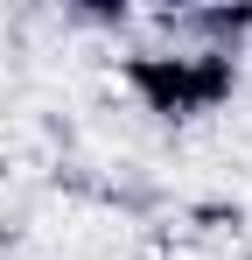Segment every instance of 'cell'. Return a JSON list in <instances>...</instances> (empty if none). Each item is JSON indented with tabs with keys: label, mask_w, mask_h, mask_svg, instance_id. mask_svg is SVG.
<instances>
[{
	"label": "cell",
	"mask_w": 252,
	"mask_h": 260,
	"mask_svg": "<svg viewBox=\"0 0 252 260\" xmlns=\"http://www.w3.org/2000/svg\"><path fill=\"white\" fill-rule=\"evenodd\" d=\"M210 36H245L252 28V7H210V14H196Z\"/></svg>",
	"instance_id": "7a4b0ae2"
},
{
	"label": "cell",
	"mask_w": 252,
	"mask_h": 260,
	"mask_svg": "<svg viewBox=\"0 0 252 260\" xmlns=\"http://www.w3.org/2000/svg\"><path fill=\"white\" fill-rule=\"evenodd\" d=\"M126 85L140 91L147 113L189 120V113H210V106H224L238 91V56L231 49H189V56L140 49V56H126Z\"/></svg>",
	"instance_id": "6da1fadb"
}]
</instances>
